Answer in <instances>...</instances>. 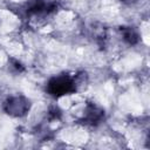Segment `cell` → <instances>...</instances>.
Returning a JSON list of instances; mask_svg holds the SVG:
<instances>
[{
    "label": "cell",
    "instance_id": "obj_5",
    "mask_svg": "<svg viewBox=\"0 0 150 150\" xmlns=\"http://www.w3.org/2000/svg\"><path fill=\"white\" fill-rule=\"evenodd\" d=\"M120 32H121V34L123 36V40L128 45H136L138 42V40H139L138 33L132 27H127V26L120 27Z\"/></svg>",
    "mask_w": 150,
    "mask_h": 150
},
{
    "label": "cell",
    "instance_id": "obj_8",
    "mask_svg": "<svg viewBox=\"0 0 150 150\" xmlns=\"http://www.w3.org/2000/svg\"><path fill=\"white\" fill-rule=\"evenodd\" d=\"M123 2H131V1H136V0H121Z\"/></svg>",
    "mask_w": 150,
    "mask_h": 150
},
{
    "label": "cell",
    "instance_id": "obj_3",
    "mask_svg": "<svg viewBox=\"0 0 150 150\" xmlns=\"http://www.w3.org/2000/svg\"><path fill=\"white\" fill-rule=\"evenodd\" d=\"M57 11V4L45 0H30L26 7L28 16H47Z\"/></svg>",
    "mask_w": 150,
    "mask_h": 150
},
{
    "label": "cell",
    "instance_id": "obj_2",
    "mask_svg": "<svg viewBox=\"0 0 150 150\" xmlns=\"http://www.w3.org/2000/svg\"><path fill=\"white\" fill-rule=\"evenodd\" d=\"M30 101L23 95H15L8 97L4 102V111L12 117H22L27 115L30 109Z\"/></svg>",
    "mask_w": 150,
    "mask_h": 150
},
{
    "label": "cell",
    "instance_id": "obj_6",
    "mask_svg": "<svg viewBox=\"0 0 150 150\" xmlns=\"http://www.w3.org/2000/svg\"><path fill=\"white\" fill-rule=\"evenodd\" d=\"M11 62H12V67L15 68L16 71H22L23 70V67H22V64L20 62H18L15 60H11Z\"/></svg>",
    "mask_w": 150,
    "mask_h": 150
},
{
    "label": "cell",
    "instance_id": "obj_1",
    "mask_svg": "<svg viewBox=\"0 0 150 150\" xmlns=\"http://www.w3.org/2000/svg\"><path fill=\"white\" fill-rule=\"evenodd\" d=\"M77 81L68 74H61L52 77L46 87L47 93L53 97H61L73 94L77 90Z\"/></svg>",
    "mask_w": 150,
    "mask_h": 150
},
{
    "label": "cell",
    "instance_id": "obj_4",
    "mask_svg": "<svg viewBox=\"0 0 150 150\" xmlns=\"http://www.w3.org/2000/svg\"><path fill=\"white\" fill-rule=\"evenodd\" d=\"M104 118V110L94 103H88L84 108L83 116L80 118V123L84 125L95 127L100 124Z\"/></svg>",
    "mask_w": 150,
    "mask_h": 150
},
{
    "label": "cell",
    "instance_id": "obj_7",
    "mask_svg": "<svg viewBox=\"0 0 150 150\" xmlns=\"http://www.w3.org/2000/svg\"><path fill=\"white\" fill-rule=\"evenodd\" d=\"M60 117V110L59 109H54L52 111H49V120H56Z\"/></svg>",
    "mask_w": 150,
    "mask_h": 150
}]
</instances>
